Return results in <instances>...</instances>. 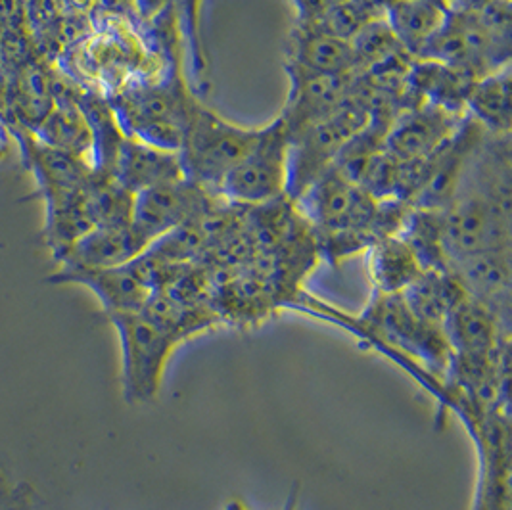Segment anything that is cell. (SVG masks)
<instances>
[{"instance_id": "6da1fadb", "label": "cell", "mask_w": 512, "mask_h": 510, "mask_svg": "<svg viewBox=\"0 0 512 510\" xmlns=\"http://www.w3.org/2000/svg\"><path fill=\"white\" fill-rule=\"evenodd\" d=\"M259 131L261 127H240L196 102L181 148L187 179L219 194L225 177L254 148Z\"/></svg>"}, {"instance_id": "7a4b0ae2", "label": "cell", "mask_w": 512, "mask_h": 510, "mask_svg": "<svg viewBox=\"0 0 512 510\" xmlns=\"http://www.w3.org/2000/svg\"><path fill=\"white\" fill-rule=\"evenodd\" d=\"M371 117L367 106L351 89L346 102L334 114L290 133L286 198L296 200L307 186L330 169L346 142L357 135Z\"/></svg>"}, {"instance_id": "3957f363", "label": "cell", "mask_w": 512, "mask_h": 510, "mask_svg": "<svg viewBox=\"0 0 512 510\" xmlns=\"http://www.w3.org/2000/svg\"><path fill=\"white\" fill-rule=\"evenodd\" d=\"M121 346V384L129 403L152 401L162 388L163 372L183 342L175 332L144 313L112 315Z\"/></svg>"}, {"instance_id": "277c9868", "label": "cell", "mask_w": 512, "mask_h": 510, "mask_svg": "<svg viewBox=\"0 0 512 510\" xmlns=\"http://www.w3.org/2000/svg\"><path fill=\"white\" fill-rule=\"evenodd\" d=\"M359 323L371 332L374 340L401 351L409 359H417L434 374H447L453 351L445 338L443 326L419 319L401 294L373 292Z\"/></svg>"}, {"instance_id": "5b68a950", "label": "cell", "mask_w": 512, "mask_h": 510, "mask_svg": "<svg viewBox=\"0 0 512 510\" xmlns=\"http://www.w3.org/2000/svg\"><path fill=\"white\" fill-rule=\"evenodd\" d=\"M290 133L282 117L263 125L254 148L219 186V196L238 206H265L286 198Z\"/></svg>"}, {"instance_id": "8992f818", "label": "cell", "mask_w": 512, "mask_h": 510, "mask_svg": "<svg viewBox=\"0 0 512 510\" xmlns=\"http://www.w3.org/2000/svg\"><path fill=\"white\" fill-rule=\"evenodd\" d=\"M215 198L221 196L190 179L152 186L135 194L131 225L150 246L183 225L210 217Z\"/></svg>"}, {"instance_id": "52a82bcc", "label": "cell", "mask_w": 512, "mask_h": 510, "mask_svg": "<svg viewBox=\"0 0 512 510\" xmlns=\"http://www.w3.org/2000/svg\"><path fill=\"white\" fill-rule=\"evenodd\" d=\"M466 116L434 104H411L397 114L386 133V150L399 162H419L438 152Z\"/></svg>"}, {"instance_id": "ba28073f", "label": "cell", "mask_w": 512, "mask_h": 510, "mask_svg": "<svg viewBox=\"0 0 512 510\" xmlns=\"http://www.w3.org/2000/svg\"><path fill=\"white\" fill-rule=\"evenodd\" d=\"M443 332L453 355H495L507 348L509 319L499 315L488 303L466 294L447 315Z\"/></svg>"}, {"instance_id": "9c48e42d", "label": "cell", "mask_w": 512, "mask_h": 510, "mask_svg": "<svg viewBox=\"0 0 512 510\" xmlns=\"http://www.w3.org/2000/svg\"><path fill=\"white\" fill-rule=\"evenodd\" d=\"M290 93L280 112L288 133L334 114L350 96L357 73L344 75H313L288 73Z\"/></svg>"}, {"instance_id": "30bf717a", "label": "cell", "mask_w": 512, "mask_h": 510, "mask_svg": "<svg viewBox=\"0 0 512 510\" xmlns=\"http://www.w3.org/2000/svg\"><path fill=\"white\" fill-rule=\"evenodd\" d=\"M52 284H79L93 292L104 311L112 315L140 313L152 296V288L140 279L131 263L108 269H64L48 277Z\"/></svg>"}, {"instance_id": "8fae6325", "label": "cell", "mask_w": 512, "mask_h": 510, "mask_svg": "<svg viewBox=\"0 0 512 510\" xmlns=\"http://www.w3.org/2000/svg\"><path fill=\"white\" fill-rule=\"evenodd\" d=\"M146 248V240L131 223L100 225L85 232L54 259L64 269H108L131 263Z\"/></svg>"}, {"instance_id": "7c38bea8", "label": "cell", "mask_w": 512, "mask_h": 510, "mask_svg": "<svg viewBox=\"0 0 512 510\" xmlns=\"http://www.w3.org/2000/svg\"><path fill=\"white\" fill-rule=\"evenodd\" d=\"M286 73L344 75L357 73L350 41L334 37L315 24H296L284 50Z\"/></svg>"}, {"instance_id": "4fadbf2b", "label": "cell", "mask_w": 512, "mask_h": 510, "mask_svg": "<svg viewBox=\"0 0 512 510\" xmlns=\"http://www.w3.org/2000/svg\"><path fill=\"white\" fill-rule=\"evenodd\" d=\"M112 179L137 194L152 186L187 179L181 152H169L125 137L117 150Z\"/></svg>"}, {"instance_id": "5bb4252c", "label": "cell", "mask_w": 512, "mask_h": 510, "mask_svg": "<svg viewBox=\"0 0 512 510\" xmlns=\"http://www.w3.org/2000/svg\"><path fill=\"white\" fill-rule=\"evenodd\" d=\"M468 296L488 303L509 319L511 300V250H489L451 265Z\"/></svg>"}, {"instance_id": "9a60e30c", "label": "cell", "mask_w": 512, "mask_h": 510, "mask_svg": "<svg viewBox=\"0 0 512 510\" xmlns=\"http://www.w3.org/2000/svg\"><path fill=\"white\" fill-rule=\"evenodd\" d=\"M447 10L442 0H390L382 16L394 31L397 43L417 60L440 31Z\"/></svg>"}, {"instance_id": "2e32d148", "label": "cell", "mask_w": 512, "mask_h": 510, "mask_svg": "<svg viewBox=\"0 0 512 510\" xmlns=\"http://www.w3.org/2000/svg\"><path fill=\"white\" fill-rule=\"evenodd\" d=\"M465 112L486 135H511V64L472 83L466 96Z\"/></svg>"}, {"instance_id": "e0dca14e", "label": "cell", "mask_w": 512, "mask_h": 510, "mask_svg": "<svg viewBox=\"0 0 512 510\" xmlns=\"http://www.w3.org/2000/svg\"><path fill=\"white\" fill-rule=\"evenodd\" d=\"M373 292L401 294L424 271L413 248L399 236H384L367 250Z\"/></svg>"}, {"instance_id": "ac0fdd59", "label": "cell", "mask_w": 512, "mask_h": 510, "mask_svg": "<svg viewBox=\"0 0 512 510\" xmlns=\"http://www.w3.org/2000/svg\"><path fill=\"white\" fill-rule=\"evenodd\" d=\"M401 296L419 319L443 326L451 309L465 298L466 290L451 269H424Z\"/></svg>"}, {"instance_id": "d6986e66", "label": "cell", "mask_w": 512, "mask_h": 510, "mask_svg": "<svg viewBox=\"0 0 512 510\" xmlns=\"http://www.w3.org/2000/svg\"><path fill=\"white\" fill-rule=\"evenodd\" d=\"M31 131L41 142L89 163L93 169V133L77 102H54L47 117Z\"/></svg>"}, {"instance_id": "ffe728a7", "label": "cell", "mask_w": 512, "mask_h": 510, "mask_svg": "<svg viewBox=\"0 0 512 510\" xmlns=\"http://www.w3.org/2000/svg\"><path fill=\"white\" fill-rule=\"evenodd\" d=\"M350 45L359 73L371 70L374 66L405 52L397 43L396 35L390 25L386 24L384 16H378L369 24L363 25L351 39Z\"/></svg>"}, {"instance_id": "44dd1931", "label": "cell", "mask_w": 512, "mask_h": 510, "mask_svg": "<svg viewBox=\"0 0 512 510\" xmlns=\"http://www.w3.org/2000/svg\"><path fill=\"white\" fill-rule=\"evenodd\" d=\"M332 2L334 0H292L300 24H313V22H317L325 14L326 8Z\"/></svg>"}, {"instance_id": "7402d4cb", "label": "cell", "mask_w": 512, "mask_h": 510, "mask_svg": "<svg viewBox=\"0 0 512 510\" xmlns=\"http://www.w3.org/2000/svg\"><path fill=\"white\" fill-rule=\"evenodd\" d=\"M173 0H133V8L144 22H156L167 14Z\"/></svg>"}, {"instance_id": "603a6c76", "label": "cell", "mask_w": 512, "mask_h": 510, "mask_svg": "<svg viewBox=\"0 0 512 510\" xmlns=\"http://www.w3.org/2000/svg\"><path fill=\"white\" fill-rule=\"evenodd\" d=\"M0 510H27V497L0 474Z\"/></svg>"}, {"instance_id": "cb8c5ba5", "label": "cell", "mask_w": 512, "mask_h": 510, "mask_svg": "<svg viewBox=\"0 0 512 510\" xmlns=\"http://www.w3.org/2000/svg\"><path fill=\"white\" fill-rule=\"evenodd\" d=\"M4 154H6V146H4V144H0V160L4 158Z\"/></svg>"}, {"instance_id": "d4e9b609", "label": "cell", "mask_w": 512, "mask_h": 510, "mask_svg": "<svg viewBox=\"0 0 512 510\" xmlns=\"http://www.w3.org/2000/svg\"><path fill=\"white\" fill-rule=\"evenodd\" d=\"M288 510H296V509H288Z\"/></svg>"}, {"instance_id": "484cf974", "label": "cell", "mask_w": 512, "mask_h": 510, "mask_svg": "<svg viewBox=\"0 0 512 510\" xmlns=\"http://www.w3.org/2000/svg\"><path fill=\"white\" fill-rule=\"evenodd\" d=\"M442 2H443V0H442ZM443 4H445V2H443Z\"/></svg>"}]
</instances>
